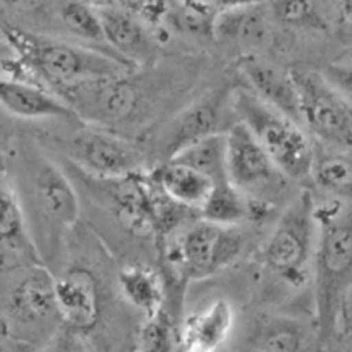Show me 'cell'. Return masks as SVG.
<instances>
[{
	"label": "cell",
	"mask_w": 352,
	"mask_h": 352,
	"mask_svg": "<svg viewBox=\"0 0 352 352\" xmlns=\"http://www.w3.org/2000/svg\"><path fill=\"white\" fill-rule=\"evenodd\" d=\"M274 24L268 2L234 7L217 14L213 23V41L226 47H236L253 55L270 41V26Z\"/></svg>",
	"instance_id": "cell-18"
},
{
	"label": "cell",
	"mask_w": 352,
	"mask_h": 352,
	"mask_svg": "<svg viewBox=\"0 0 352 352\" xmlns=\"http://www.w3.org/2000/svg\"><path fill=\"white\" fill-rule=\"evenodd\" d=\"M148 175L168 198L198 215L215 186L208 175L177 160L158 162Z\"/></svg>",
	"instance_id": "cell-20"
},
{
	"label": "cell",
	"mask_w": 352,
	"mask_h": 352,
	"mask_svg": "<svg viewBox=\"0 0 352 352\" xmlns=\"http://www.w3.org/2000/svg\"><path fill=\"white\" fill-rule=\"evenodd\" d=\"M318 333L289 316H261L244 339L246 352H309Z\"/></svg>",
	"instance_id": "cell-19"
},
{
	"label": "cell",
	"mask_w": 352,
	"mask_h": 352,
	"mask_svg": "<svg viewBox=\"0 0 352 352\" xmlns=\"http://www.w3.org/2000/svg\"><path fill=\"white\" fill-rule=\"evenodd\" d=\"M0 206H2L0 246H2L3 274L31 265L45 263L19 195L6 170H2Z\"/></svg>",
	"instance_id": "cell-15"
},
{
	"label": "cell",
	"mask_w": 352,
	"mask_h": 352,
	"mask_svg": "<svg viewBox=\"0 0 352 352\" xmlns=\"http://www.w3.org/2000/svg\"><path fill=\"white\" fill-rule=\"evenodd\" d=\"M333 2H336L339 17L352 24V0H333Z\"/></svg>",
	"instance_id": "cell-33"
},
{
	"label": "cell",
	"mask_w": 352,
	"mask_h": 352,
	"mask_svg": "<svg viewBox=\"0 0 352 352\" xmlns=\"http://www.w3.org/2000/svg\"><path fill=\"white\" fill-rule=\"evenodd\" d=\"M3 43L26 69L31 81L62 91L95 79L117 78L133 72L129 64L110 52L88 47L48 33L23 30L3 23Z\"/></svg>",
	"instance_id": "cell-1"
},
{
	"label": "cell",
	"mask_w": 352,
	"mask_h": 352,
	"mask_svg": "<svg viewBox=\"0 0 352 352\" xmlns=\"http://www.w3.org/2000/svg\"><path fill=\"white\" fill-rule=\"evenodd\" d=\"M236 320L227 299H215L189 316L182 329V342L188 352H215L230 336Z\"/></svg>",
	"instance_id": "cell-22"
},
{
	"label": "cell",
	"mask_w": 352,
	"mask_h": 352,
	"mask_svg": "<svg viewBox=\"0 0 352 352\" xmlns=\"http://www.w3.org/2000/svg\"><path fill=\"white\" fill-rule=\"evenodd\" d=\"M226 136L229 181L248 198L278 208L280 199L287 196L291 179L243 122L232 124Z\"/></svg>",
	"instance_id": "cell-9"
},
{
	"label": "cell",
	"mask_w": 352,
	"mask_h": 352,
	"mask_svg": "<svg viewBox=\"0 0 352 352\" xmlns=\"http://www.w3.org/2000/svg\"><path fill=\"white\" fill-rule=\"evenodd\" d=\"M14 160L19 174L7 175L19 195L28 192V206L33 215L28 217L31 226L41 223L45 248L50 253H58L64 236L78 222L81 213L78 192L64 172L52 162L50 157L36 148L17 144L12 146Z\"/></svg>",
	"instance_id": "cell-3"
},
{
	"label": "cell",
	"mask_w": 352,
	"mask_h": 352,
	"mask_svg": "<svg viewBox=\"0 0 352 352\" xmlns=\"http://www.w3.org/2000/svg\"><path fill=\"white\" fill-rule=\"evenodd\" d=\"M107 47L133 69L150 65L160 52L155 26L124 7H98Z\"/></svg>",
	"instance_id": "cell-13"
},
{
	"label": "cell",
	"mask_w": 352,
	"mask_h": 352,
	"mask_svg": "<svg viewBox=\"0 0 352 352\" xmlns=\"http://www.w3.org/2000/svg\"><path fill=\"white\" fill-rule=\"evenodd\" d=\"M299 91L302 126L329 146L352 150V105L330 85L322 71L308 65L291 67Z\"/></svg>",
	"instance_id": "cell-10"
},
{
	"label": "cell",
	"mask_w": 352,
	"mask_h": 352,
	"mask_svg": "<svg viewBox=\"0 0 352 352\" xmlns=\"http://www.w3.org/2000/svg\"><path fill=\"white\" fill-rule=\"evenodd\" d=\"M55 26L72 41L113 54L107 47L98 7L86 0H57Z\"/></svg>",
	"instance_id": "cell-25"
},
{
	"label": "cell",
	"mask_w": 352,
	"mask_h": 352,
	"mask_svg": "<svg viewBox=\"0 0 352 352\" xmlns=\"http://www.w3.org/2000/svg\"><path fill=\"white\" fill-rule=\"evenodd\" d=\"M246 244L241 226H220L198 217L165 239L158 246V253L167 278L182 285L229 268L243 256Z\"/></svg>",
	"instance_id": "cell-4"
},
{
	"label": "cell",
	"mask_w": 352,
	"mask_h": 352,
	"mask_svg": "<svg viewBox=\"0 0 352 352\" xmlns=\"http://www.w3.org/2000/svg\"><path fill=\"white\" fill-rule=\"evenodd\" d=\"M244 82L263 102L302 124L299 91L291 69H282L260 55H244L239 64Z\"/></svg>",
	"instance_id": "cell-17"
},
{
	"label": "cell",
	"mask_w": 352,
	"mask_h": 352,
	"mask_svg": "<svg viewBox=\"0 0 352 352\" xmlns=\"http://www.w3.org/2000/svg\"><path fill=\"white\" fill-rule=\"evenodd\" d=\"M41 352H96L86 339V333L74 332V330L62 329L60 332L52 337L50 342Z\"/></svg>",
	"instance_id": "cell-30"
},
{
	"label": "cell",
	"mask_w": 352,
	"mask_h": 352,
	"mask_svg": "<svg viewBox=\"0 0 352 352\" xmlns=\"http://www.w3.org/2000/svg\"><path fill=\"white\" fill-rule=\"evenodd\" d=\"M199 3H205L210 9L222 12V10L234 9V7H243V6H253V3L267 2V0H196Z\"/></svg>",
	"instance_id": "cell-32"
},
{
	"label": "cell",
	"mask_w": 352,
	"mask_h": 352,
	"mask_svg": "<svg viewBox=\"0 0 352 352\" xmlns=\"http://www.w3.org/2000/svg\"><path fill=\"white\" fill-rule=\"evenodd\" d=\"M45 141L89 177L122 179L144 172L143 151L109 127L82 124L67 136H52Z\"/></svg>",
	"instance_id": "cell-7"
},
{
	"label": "cell",
	"mask_w": 352,
	"mask_h": 352,
	"mask_svg": "<svg viewBox=\"0 0 352 352\" xmlns=\"http://www.w3.org/2000/svg\"><path fill=\"white\" fill-rule=\"evenodd\" d=\"M170 160L189 165L208 175L215 184L229 181L227 174V136L226 133L199 140L179 151Z\"/></svg>",
	"instance_id": "cell-27"
},
{
	"label": "cell",
	"mask_w": 352,
	"mask_h": 352,
	"mask_svg": "<svg viewBox=\"0 0 352 352\" xmlns=\"http://www.w3.org/2000/svg\"><path fill=\"white\" fill-rule=\"evenodd\" d=\"M0 102L9 116L21 120L82 122L74 109L58 93L36 81L2 78Z\"/></svg>",
	"instance_id": "cell-16"
},
{
	"label": "cell",
	"mask_w": 352,
	"mask_h": 352,
	"mask_svg": "<svg viewBox=\"0 0 352 352\" xmlns=\"http://www.w3.org/2000/svg\"><path fill=\"white\" fill-rule=\"evenodd\" d=\"M58 95L85 124L116 129L136 116L143 100V89L131 79L129 72L117 78L79 82L64 88Z\"/></svg>",
	"instance_id": "cell-11"
},
{
	"label": "cell",
	"mask_w": 352,
	"mask_h": 352,
	"mask_svg": "<svg viewBox=\"0 0 352 352\" xmlns=\"http://www.w3.org/2000/svg\"><path fill=\"white\" fill-rule=\"evenodd\" d=\"M318 244L313 265L318 344L333 339L352 292V203L330 199L316 206Z\"/></svg>",
	"instance_id": "cell-2"
},
{
	"label": "cell",
	"mask_w": 352,
	"mask_h": 352,
	"mask_svg": "<svg viewBox=\"0 0 352 352\" xmlns=\"http://www.w3.org/2000/svg\"><path fill=\"white\" fill-rule=\"evenodd\" d=\"M117 287L124 301L143 316H151L165 308V278L148 265H124L117 272Z\"/></svg>",
	"instance_id": "cell-23"
},
{
	"label": "cell",
	"mask_w": 352,
	"mask_h": 352,
	"mask_svg": "<svg viewBox=\"0 0 352 352\" xmlns=\"http://www.w3.org/2000/svg\"><path fill=\"white\" fill-rule=\"evenodd\" d=\"M322 74L352 105V60L330 62L323 67Z\"/></svg>",
	"instance_id": "cell-31"
},
{
	"label": "cell",
	"mask_w": 352,
	"mask_h": 352,
	"mask_svg": "<svg viewBox=\"0 0 352 352\" xmlns=\"http://www.w3.org/2000/svg\"><path fill=\"white\" fill-rule=\"evenodd\" d=\"M58 320L74 332L88 333L102 315V287L88 267L72 265L55 277Z\"/></svg>",
	"instance_id": "cell-14"
},
{
	"label": "cell",
	"mask_w": 352,
	"mask_h": 352,
	"mask_svg": "<svg viewBox=\"0 0 352 352\" xmlns=\"http://www.w3.org/2000/svg\"><path fill=\"white\" fill-rule=\"evenodd\" d=\"M199 219L220 226H243L251 222V199L230 181L220 182L199 210Z\"/></svg>",
	"instance_id": "cell-26"
},
{
	"label": "cell",
	"mask_w": 352,
	"mask_h": 352,
	"mask_svg": "<svg viewBox=\"0 0 352 352\" xmlns=\"http://www.w3.org/2000/svg\"><path fill=\"white\" fill-rule=\"evenodd\" d=\"M14 278L6 285L3 315L12 329H33L57 316L55 277L41 265L12 270Z\"/></svg>",
	"instance_id": "cell-12"
},
{
	"label": "cell",
	"mask_w": 352,
	"mask_h": 352,
	"mask_svg": "<svg viewBox=\"0 0 352 352\" xmlns=\"http://www.w3.org/2000/svg\"><path fill=\"white\" fill-rule=\"evenodd\" d=\"M274 24L291 33L327 34L339 17L333 0H267Z\"/></svg>",
	"instance_id": "cell-21"
},
{
	"label": "cell",
	"mask_w": 352,
	"mask_h": 352,
	"mask_svg": "<svg viewBox=\"0 0 352 352\" xmlns=\"http://www.w3.org/2000/svg\"><path fill=\"white\" fill-rule=\"evenodd\" d=\"M315 196L301 191L289 199L261 246V265L278 284L291 289L305 287L313 280L318 215Z\"/></svg>",
	"instance_id": "cell-5"
},
{
	"label": "cell",
	"mask_w": 352,
	"mask_h": 352,
	"mask_svg": "<svg viewBox=\"0 0 352 352\" xmlns=\"http://www.w3.org/2000/svg\"><path fill=\"white\" fill-rule=\"evenodd\" d=\"M311 181L336 201L352 203V153L344 148L316 144Z\"/></svg>",
	"instance_id": "cell-24"
},
{
	"label": "cell",
	"mask_w": 352,
	"mask_h": 352,
	"mask_svg": "<svg viewBox=\"0 0 352 352\" xmlns=\"http://www.w3.org/2000/svg\"><path fill=\"white\" fill-rule=\"evenodd\" d=\"M86 2L96 7H124V9L140 14L153 26H158V24L164 23L168 0H86Z\"/></svg>",
	"instance_id": "cell-29"
},
{
	"label": "cell",
	"mask_w": 352,
	"mask_h": 352,
	"mask_svg": "<svg viewBox=\"0 0 352 352\" xmlns=\"http://www.w3.org/2000/svg\"><path fill=\"white\" fill-rule=\"evenodd\" d=\"M234 112L292 182L311 179L316 144L301 122L268 105L248 86H236Z\"/></svg>",
	"instance_id": "cell-6"
},
{
	"label": "cell",
	"mask_w": 352,
	"mask_h": 352,
	"mask_svg": "<svg viewBox=\"0 0 352 352\" xmlns=\"http://www.w3.org/2000/svg\"><path fill=\"white\" fill-rule=\"evenodd\" d=\"M138 352H174V323L167 308L144 316L138 332Z\"/></svg>",
	"instance_id": "cell-28"
},
{
	"label": "cell",
	"mask_w": 352,
	"mask_h": 352,
	"mask_svg": "<svg viewBox=\"0 0 352 352\" xmlns=\"http://www.w3.org/2000/svg\"><path fill=\"white\" fill-rule=\"evenodd\" d=\"M234 91L236 86L230 85L210 89L165 120L164 126L151 134V150L157 153L158 162L170 160L196 141L227 133L237 122Z\"/></svg>",
	"instance_id": "cell-8"
}]
</instances>
